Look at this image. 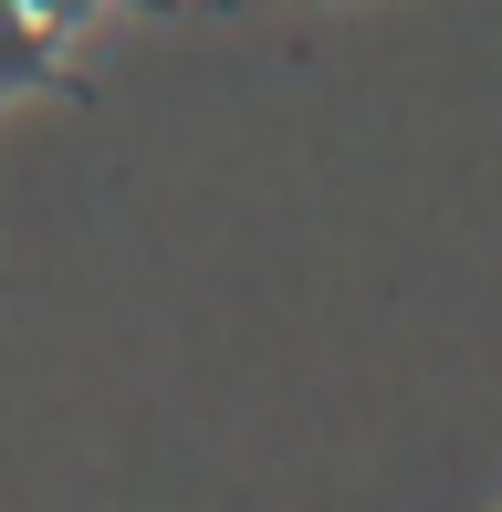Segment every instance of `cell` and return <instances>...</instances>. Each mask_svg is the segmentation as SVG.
I'll use <instances>...</instances> for the list:
<instances>
[{
	"label": "cell",
	"mask_w": 502,
	"mask_h": 512,
	"mask_svg": "<svg viewBox=\"0 0 502 512\" xmlns=\"http://www.w3.org/2000/svg\"><path fill=\"white\" fill-rule=\"evenodd\" d=\"M53 74V32H42L21 0H0V95H21V84Z\"/></svg>",
	"instance_id": "1"
},
{
	"label": "cell",
	"mask_w": 502,
	"mask_h": 512,
	"mask_svg": "<svg viewBox=\"0 0 502 512\" xmlns=\"http://www.w3.org/2000/svg\"><path fill=\"white\" fill-rule=\"evenodd\" d=\"M21 11H32L42 32H63V21H84V11H95V0H21Z\"/></svg>",
	"instance_id": "2"
}]
</instances>
